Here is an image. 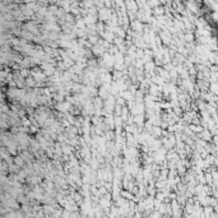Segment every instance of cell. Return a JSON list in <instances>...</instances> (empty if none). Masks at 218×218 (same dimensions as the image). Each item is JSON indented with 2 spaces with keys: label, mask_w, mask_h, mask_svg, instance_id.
I'll list each match as a JSON object with an SVG mask.
<instances>
[]
</instances>
